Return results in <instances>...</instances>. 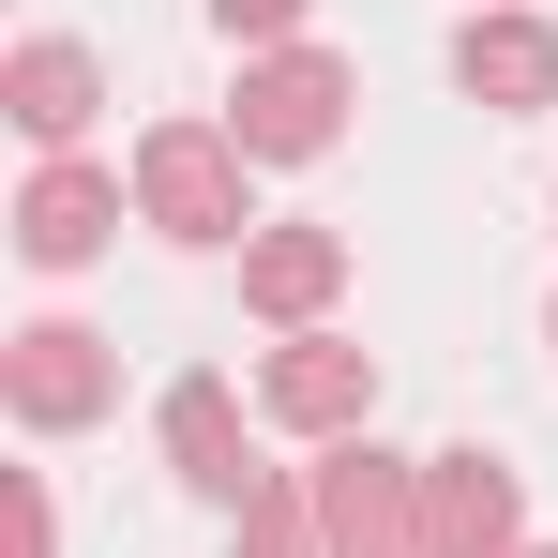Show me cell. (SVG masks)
Segmentation results:
<instances>
[{
  "label": "cell",
  "mask_w": 558,
  "mask_h": 558,
  "mask_svg": "<svg viewBox=\"0 0 558 558\" xmlns=\"http://www.w3.org/2000/svg\"><path fill=\"white\" fill-rule=\"evenodd\" d=\"M257 392H272V423H317V438H332V423L377 408V363H363V348H287Z\"/></svg>",
  "instance_id": "52a82bcc"
},
{
  "label": "cell",
  "mask_w": 558,
  "mask_h": 558,
  "mask_svg": "<svg viewBox=\"0 0 558 558\" xmlns=\"http://www.w3.org/2000/svg\"><path fill=\"white\" fill-rule=\"evenodd\" d=\"M332 121H348V61H317V46H272V61L242 76V106H227V136L272 151V167L332 151Z\"/></svg>",
  "instance_id": "6da1fadb"
},
{
  "label": "cell",
  "mask_w": 558,
  "mask_h": 558,
  "mask_svg": "<svg viewBox=\"0 0 558 558\" xmlns=\"http://www.w3.org/2000/svg\"><path fill=\"white\" fill-rule=\"evenodd\" d=\"M211 15H227V31H257V46H272L287 15H302V0H211Z\"/></svg>",
  "instance_id": "4fadbf2b"
},
{
  "label": "cell",
  "mask_w": 558,
  "mask_h": 558,
  "mask_svg": "<svg viewBox=\"0 0 558 558\" xmlns=\"http://www.w3.org/2000/svg\"><path fill=\"white\" fill-rule=\"evenodd\" d=\"M317 529H332V558H408V468L392 453H332Z\"/></svg>",
  "instance_id": "277c9868"
},
{
  "label": "cell",
  "mask_w": 558,
  "mask_h": 558,
  "mask_svg": "<svg viewBox=\"0 0 558 558\" xmlns=\"http://www.w3.org/2000/svg\"><path fill=\"white\" fill-rule=\"evenodd\" d=\"M242 558H302V513L287 498H242Z\"/></svg>",
  "instance_id": "7c38bea8"
},
{
  "label": "cell",
  "mask_w": 558,
  "mask_h": 558,
  "mask_svg": "<svg viewBox=\"0 0 558 558\" xmlns=\"http://www.w3.org/2000/svg\"><path fill=\"white\" fill-rule=\"evenodd\" d=\"M423 558H513V468L498 453H438L423 468Z\"/></svg>",
  "instance_id": "3957f363"
},
{
  "label": "cell",
  "mask_w": 558,
  "mask_h": 558,
  "mask_svg": "<svg viewBox=\"0 0 558 558\" xmlns=\"http://www.w3.org/2000/svg\"><path fill=\"white\" fill-rule=\"evenodd\" d=\"M453 76H468L483 106H558V31H529V15H468Z\"/></svg>",
  "instance_id": "5b68a950"
},
{
  "label": "cell",
  "mask_w": 558,
  "mask_h": 558,
  "mask_svg": "<svg viewBox=\"0 0 558 558\" xmlns=\"http://www.w3.org/2000/svg\"><path fill=\"white\" fill-rule=\"evenodd\" d=\"M136 196H151V227H167V242H227V227H242V136L167 121V136L136 151Z\"/></svg>",
  "instance_id": "7a4b0ae2"
},
{
  "label": "cell",
  "mask_w": 558,
  "mask_h": 558,
  "mask_svg": "<svg viewBox=\"0 0 558 558\" xmlns=\"http://www.w3.org/2000/svg\"><path fill=\"white\" fill-rule=\"evenodd\" d=\"M332 272H348V257H332V227H272V242L242 257V287H257L272 317H317V302H332Z\"/></svg>",
  "instance_id": "30bf717a"
},
{
  "label": "cell",
  "mask_w": 558,
  "mask_h": 558,
  "mask_svg": "<svg viewBox=\"0 0 558 558\" xmlns=\"http://www.w3.org/2000/svg\"><path fill=\"white\" fill-rule=\"evenodd\" d=\"M167 453H182V483H211V498L257 483V468H242V408H227V377H182V392H167Z\"/></svg>",
  "instance_id": "9c48e42d"
},
{
  "label": "cell",
  "mask_w": 558,
  "mask_h": 558,
  "mask_svg": "<svg viewBox=\"0 0 558 558\" xmlns=\"http://www.w3.org/2000/svg\"><path fill=\"white\" fill-rule=\"evenodd\" d=\"M15 121H31V136H76V121H92V61H76V46H15Z\"/></svg>",
  "instance_id": "8fae6325"
},
{
  "label": "cell",
  "mask_w": 558,
  "mask_h": 558,
  "mask_svg": "<svg viewBox=\"0 0 558 558\" xmlns=\"http://www.w3.org/2000/svg\"><path fill=\"white\" fill-rule=\"evenodd\" d=\"M106 227H121V196H106L92 167H46V182H31V211H15V242H31L46 272H76V257H92Z\"/></svg>",
  "instance_id": "ba28073f"
},
{
  "label": "cell",
  "mask_w": 558,
  "mask_h": 558,
  "mask_svg": "<svg viewBox=\"0 0 558 558\" xmlns=\"http://www.w3.org/2000/svg\"><path fill=\"white\" fill-rule=\"evenodd\" d=\"M15 408H31V423H92V408H106V348L61 332V317L15 332Z\"/></svg>",
  "instance_id": "8992f818"
}]
</instances>
